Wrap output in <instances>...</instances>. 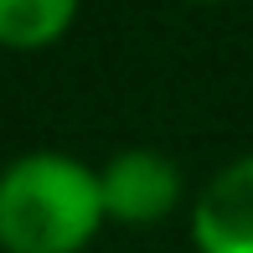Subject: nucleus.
<instances>
[{"mask_svg": "<svg viewBox=\"0 0 253 253\" xmlns=\"http://www.w3.org/2000/svg\"><path fill=\"white\" fill-rule=\"evenodd\" d=\"M83 0H0V47L5 52H42L73 31Z\"/></svg>", "mask_w": 253, "mask_h": 253, "instance_id": "20e7f679", "label": "nucleus"}, {"mask_svg": "<svg viewBox=\"0 0 253 253\" xmlns=\"http://www.w3.org/2000/svg\"><path fill=\"white\" fill-rule=\"evenodd\" d=\"M109 222L98 166L26 150L0 166V253H83Z\"/></svg>", "mask_w": 253, "mask_h": 253, "instance_id": "f257e3e1", "label": "nucleus"}, {"mask_svg": "<svg viewBox=\"0 0 253 253\" xmlns=\"http://www.w3.org/2000/svg\"><path fill=\"white\" fill-rule=\"evenodd\" d=\"M186 227L197 253H253V155H233L202 181Z\"/></svg>", "mask_w": 253, "mask_h": 253, "instance_id": "7ed1b4c3", "label": "nucleus"}, {"mask_svg": "<svg viewBox=\"0 0 253 253\" xmlns=\"http://www.w3.org/2000/svg\"><path fill=\"white\" fill-rule=\"evenodd\" d=\"M186 5H243V0H186Z\"/></svg>", "mask_w": 253, "mask_h": 253, "instance_id": "39448f33", "label": "nucleus"}, {"mask_svg": "<svg viewBox=\"0 0 253 253\" xmlns=\"http://www.w3.org/2000/svg\"><path fill=\"white\" fill-rule=\"evenodd\" d=\"M98 191H103V212L109 222L124 227H150L166 222L186 197L181 166L155 145H124L98 166Z\"/></svg>", "mask_w": 253, "mask_h": 253, "instance_id": "f03ea898", "label": "nucleus"}]
</instances>
